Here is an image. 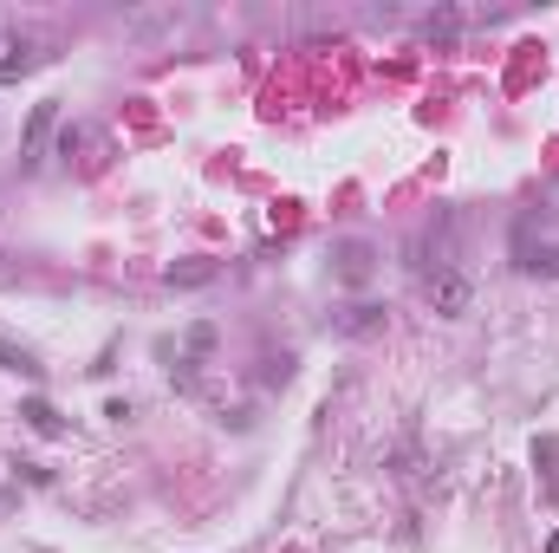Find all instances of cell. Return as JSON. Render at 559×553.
I'll return each mask as SVG.
<instances>
[{
	"label": "cell",
	"mask_w": 559,
	"mask_h": 553,
	"mask_svg": "<svg viewBox=\"0 0 559 553\" xmlns=\"http://www.w3.org/2000/svg\"><path fill=\"white\" fill-rule=\"evenodd\" d=\"M508 261L528 280H559V202H534L508 228Z\"/></svg>",
	"instance_id": "6da1fadb"
},
{
	"label": "cell",
	"mask_w": 559,
	"mask_h": 553,
	"mask_svg": "<svg viewBox=\"0 0 559 553\" xmlns=\"http://www.w3.org/2000/svg\"><path fill=\"white\" fill-rule=\"evenodd\" d=\"M469 300H475V287H469V274H430V306L443 313V319H462L469 313Z\"/></svg>",
	"instance_id": "7a4b0ae2"
},
{
	"label": "cell",
	"mask_w": 559,
	"mask_h": 553,
	"mask_svg": "<svg viewBox=\"0 0 559 553\" xmlns=\"http://www.w3.org/2000/svg\"><path fill=\"white\" fill-rule=\"evenodd\" d=\"M332 326H339L345 339H365V332H378V326H384V306H371V300H365V306H345Z\"/></svg>",
	"instance_id": "3957f363"
},
{
	"label": "cell",
	"mask_w": 559,
	"mask_h": 553,
	"mask_svg": "<svg viewBox=\"0 0 559 553\" xmlns=\"http://www.w3.org/2000/svg\"><path fill=\"white\" fill-rule=\"evenodd\" d=\"M33 65H39V52H33L26 39H0V85L20 78V72H33Z\"/></svg>",
	"instance_id": "277c9868"
},
{
	"label": "cell",
	"mask_w": 559,
	"mask_h": 553,
	"mask_svg": "<svg viewBox=\"0 0 559 553\" xmlns=\"http://www.w3.org/2000/svg\"><path fill=\"white\" fill-rule=\"evenodd\" d=\"M339 274H345L352 287H365V280H371V248H365V241H345V248H339Z\"/></svg>",
	"instance_id": "5b68a950"
},
{
	"label": "cell",
	"mask_w": 559,
	"mask_h": 553,
	"mask_svg": "<svg viewBox=\"0 0 559 553\" xmlns=\"http://www.w3.org/2000/svg\"><path fill=\"white\" fill-rule=\"evenodd\" d=\"M20 417H26V424H33L39 437H65V417H59V411H52L46 398H26V404H20Z\"/></svg>",
	"instance_id": "8992f818"
},
{
	"label": "cell",
	"mask_w": 559,
	"mask_h": 553,
	"mask_svg": "<svg viewBox=\"0 0 559 553\" xmlns=\"http://www.w3.org/2000/svg\"><path fill=\"white\" fill-rule=\"evenodd\" d=\"M0 372H20V378H39V359H33L26 345H13V339H0Z\"/></svg>",
	"instance_id": "52a82bcc"
},
{
	"label": "cell",
	"mask_w": 559,
	"mask_h": 553,
	"mask_svg": "<svg viewBox=\"0 0 559 553\" xmlns=\"http://www.w3.org/2000/svg\"><path fill=\"white\" fill-rule=\"evenodd\" d=\"M52 117H59V104H39V111H33V130H26V163H39V143H46Z\"/></svg>",
	"instance_id": "ba28073f"
},
{
	"label": "cell",
	"mask_w": 559,
	"mask_h": 553,
	"mask_svg": "<svg viewBox=\"0 0 559 553\" xmlns=\"http://www.w3.org/2000/svg\"><path fill=\"white\" fill-rule=\"evenodd\" d=\"M456 33H462V13H449V7L423 20V39H456Z\"/></svg>",
	"instance_id": "9c48e42d"
},
{
	"label": "cell",
	"mask_w": 559,
	"mask_h": 553,
	"mask_svg": "<svg viewBox=\"0 0 559 553\" xmlns=\"http://www.w3.org/2000/svg\"><path fill=\"white\" fill-rule=\"evenodd\" d=\"M202 280H215L208 261H195V267H169V287H202Z\"/></svg>",
	"instance_id": "30bf717a"
},
{
	"label": "cell",
	"mask_w": 559,
	"mask_h": 553,
	"mask_svg": "<svg viewBox=\"0 0 559 553\" xmlns=\"http://www.w3.org/2000/svg\"><path fill=\"white\" fill-rule=\"evenodd\" d=\"M541 553H559V535H554V541H547V548H541Z\"/></svg>",
	"instance_id": "8fae6325"
}]
</instances>
